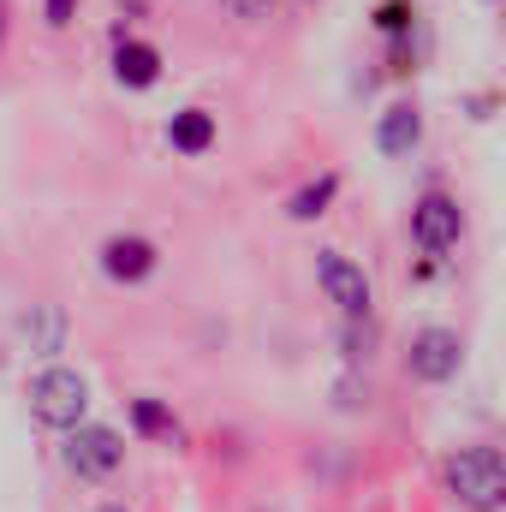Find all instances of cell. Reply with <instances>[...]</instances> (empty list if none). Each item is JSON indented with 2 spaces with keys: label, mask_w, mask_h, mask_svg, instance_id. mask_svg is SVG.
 <instances>
[{
  "label": "cell",
  "mask_w": 506,
  "mask_h": 512,
  "mask_svg": "<svg viewBox=\"0 0 506 512\" xmlns=\"http://www.w3.org/2000/svg\"><path fill=\"white\" fill-rule=\"evenodd\" d=\"M441 477L465 512H506V453H495V447H483V441L453 447Z\"/></svg>",
  "instance_id": "6da1fadb"
},
{
  "label": "cell",
  "mask_w": 506,
  "mask_h": 512,
  "mask_svg": "<svg viewBox=\"0 0 506 512\" xmlns=\"http://www.w3.org/2000/svg\"><path fill=\"white\" fill-rule=\"evenodd\" d=\"M30 417L42 423V429H78L84 423V411H90V382L78 376V370H66V364H48L36 382H30Z\"/></svg>",
  "instance_id": "7a4b0ae2"
},
{
  "label": "cell",
  "mask_w": 506,
  "mask_h": 512,
  "mask_svg": "<svg viewBox=\"0 0 506 512\" xmlns=\"http://www.w3.org/2000/svg\"><path fill=\"white\" fill-rule=\"evenodd\" d=\"M316 286H322V298H328L340 316L370 322V310H376V286H370L364 262H352L346 251H316Z\"/></svg>",
  "instance_id": "3957f363"
},
{
  "label": "cell",
  "mask_w": 506,
  "mask_h": 512,
  "mask_svg": "<svg viewBox=\"0 0 506 512\" xmlns=\"http://www.w3.org/2000/svg\"><path fill=\"white\" fill-rule=\"evenodd\" d=\"M459 370H465V340H459L453 328L429 322V328L411 334V346H405V376H411V382L441 387V382H453Z\"/></svg>",
  "instance_id": "277c9868"
},
{
  "label": "cell",
  "mask_w": 506,
  "mask_h": 512,
  "mask_svg": "<svg viewBox=\"0 0 506 512\" xmlns=\"http://www.w3.org/2000/svg\"><path fill=\"white\" fill-rule=\"evenodd\" d=\"M459 239H465V209H459V197L423 191V197L411 203V245L423 256H447Z\"/></svg>",
  "instance_id": "5b68a950"
},
{
  "label": "cell",
  "mask_w": 506,
  "mask_h": 512,
  "mask_svg": "<svg viewBox=\"0 0 506 512\" xmlns=\"http://www.w3.org/2000/svg\"><path fill=\"white\" fill-rule=\"evenodd\" d=\"M120 459H126V435H120V429H108V423H78V429H66V465H72V477L102 483V477L120 471Z\"/></svg>",
  "instance_id": "8992f818"
},
{
  "label": "cell",
  "mask_w": 506,
  "mask_h": 512,
  "mask_svg": "<svg viewBox=\"0 0 506 512\" xmlns=\"http://www.w3.org/2000/svg\"><path fill=\"white\" fill-rule=\"evenodd\" d=\"M155 268H161V251H155L143 233H114V239L102 245V274H108L114 286H143Z\"/></svg>",
  "instance_id": "52a82bcc"
},
{
  "label": "cell",
  "mask_w": 506,
  "mask_h": 512,
  "mask_svg": "<svg viewBox=\"0 0 506 512\" xmlns=\"http://www.w3.org/2000/svg\"><path fill=\"white\" fill-rule=\"evenodd\" d=\"M161 48L155 42H137L126 30H114V84L120 90H155L161 84Z\"/></svg>",
  "instance_id": "ba28073f"
},
{
  "label": "cell",
  "mask_w": 506,
  "mask_h": 512,
  "mask_svg": "<svg viewBox=\"0 0 506 512\" xmlns=\"http://www.w3.org/2000/svg\"><path fill=\"white\" fill-rule=\"evenodd\" d=\"M417 143H423V108H417V102H393V108H381L376 149L387 155V161H411Z\"/></svg>",
  "instance_id": "9c48e42d"
},
{
  "label": "cell",
  "mask_w": 506,
  "mask_h": 512,
  "mask_svg": "<svg viewBox=\"0 0 506 512\" xmlns=\"http://www.w3.org/2000/svg\"><path fill=\"white\" fill-rule=\"evenodd\" d=\"M215 137H221V126H215V114L209 108H179L173 120H167V143H173V155H209L215 149Z\"/></svg>",
  "instance_id": "30bf717a"
},
{
  "label": "cell",
  "mask_w": 506,
  "mask_h": 512,
  "mask_svg": "<svg viewBox=\"0 0 506 512\" xmlns=\"http://www.w3.org/2000/svg\"><path fill=\"white\" fill-rule=\"evenodd\" d=\"M334 197H340V173H316L310 185H298L286 197V221H316V215L334 209Z\"/></svg>",
  "instance_id": "8fae6325"
},
{
  "label": "cell",
  "mask_w": 506,
  "mask_h": 512,
  "mask_svg": "<svg viewBox=\"0 0 506 512\" xmlns=\"http://www.w3.org/2000/svg\"><path fill=\"white\" fill-rule=\"evenodd\" d=\"M131 429L137 435H149V441H185V429H179V417L161 405V399H131Z\"/></svg>",
  "instance_id": "7c38bea8"
},
{
  "label": "cell",
  "mask_w": 506,
  "mask_h": 512,
  "mask_svg": "<svg viewBox=\"0 0 506 512\" xmlns=\"http://www.w3.org/2000/svg\"><path fill=\"white\" fill-rule=\"evenodd\" d=\"M24 334H30V346H36L42 358H54V352L66 346V316H60V304H36V322H24Z\"/></svg>",
  "instance_id": "4fadbf2b"
},
{
  "label": "cell",
  "mask_w": 506,
  "mask_h": 512,
  "mask_svg": "<svg viewBox=\"0 0 506 512\" xmlns=\"http://www.w3.org/2000/svg\"><path fill=\"white\" fill-rule=\"evenodd\" d=\"M370 24H376V36L399 42V36H411V30H417V6H411V0H381Z\"/></svg>",
  "instance_id": "5bb4252c"
},
{
  "label": "cell",
  "mask_w": 506,
  "mask_h": 512,
  "mask_svg": "<svg viewBox=\"0 0 506 512\" xmlns=\"http://www.w3.org/2000/svg\"><path fill=\"white\" fill-rule=\"evenodd\" d=\"M78 6H84V0H42V24H48V30H72Z\"/></svg>",
  "instance_id": "9a60e30c"
},
{
  "label": "cell",
  "mask_w": 506,
  "mask_h": 512,
  "mask_svg": "<svg viewBox=\"0 0 506 512\" xmlns=\"http://www.w3.org/2000/svg\"><path fill=\"white\" fill-rule=\"evenodd\" d=\"M239 24H262V18H274V0H221Z\"/></svg>",
  "instance_id": "2e32d148"
},
{
  "label": "cell",
  "mask_w": 506,
  "mask_h": 512,
  "mask_svg": "<svg viewBox=\"0 0 506 512\" xmlns=\"http://www.w3.org/2000/svg\"><path fill=\"white\" fill-rule=\"evenodd\" d=\"M340 346H346V358H352V364H358V358H370V328L358 334V322L346 316V334H340Z\"/></svg>",
  "instance_id": "e0dca14e"
},
{
  "label": "cell",
  "mask_w": 506,
  "mask_h": 512,
  "mask_svg": "<svg viewBox=\"0 0 506 512\" xmlns=\"http://www.w3.org/2000/svg\"><path fill=\"white\" fill-rule=\"evenodd\" d=\"M0 42H6V0H0Z\"/></svg>",
  "instance_id": "ac0fdd59"
},
{
  "label": "cell",
  "mask_w": 506,
  "mask_h": 512,
  "mask_svg": "<svg viewBox=\"0 0 506 512\" xmlns=\"http://www.w3.org/2000/svg\"><path fill=\"white\" fill-rule=\"evenodd\" d=\"M96 512H126V507H114V501H108V507H96Z\"/></svg>",
  "instance_id": "d6986e66"
},
{
  "label": "cell",
  "mask_w": 506,
  "mask_h": 512,
  "mask_svg": "<svg viewBox=\"0 0 506 512\" xmlns=\"http://www.w3.org/2000/svg\"><path fill=\"white\" fill-rule=\"evenodd\" d=\"M483 6H506V0H483Z\"/></svg>",
  "instance_id": "ffe728a7"
},
{
  "label": "cell",
  "mask_w": 506,
  "mask_h": 512,
  "mask_svg": "<svg viewBox=\"0 0 506 512\" xmlns=\"http://www.w3.org/2000/svg\"><path fill=\"white\" fill-rule=\"evenodd\" d=\"M298 6H316V0H298Z\"/></svg>",
  "instance_id": "44dd1931"
}]
</instances>
